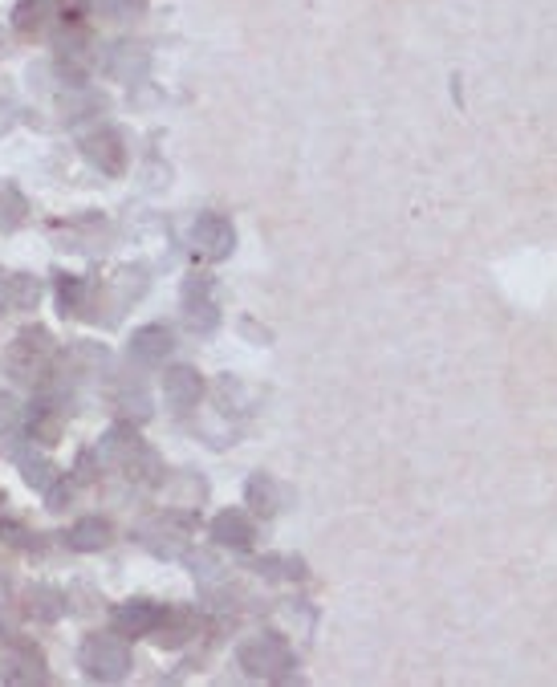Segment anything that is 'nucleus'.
I'll return each mask as SVG.
<instances>
[]
</instances>
